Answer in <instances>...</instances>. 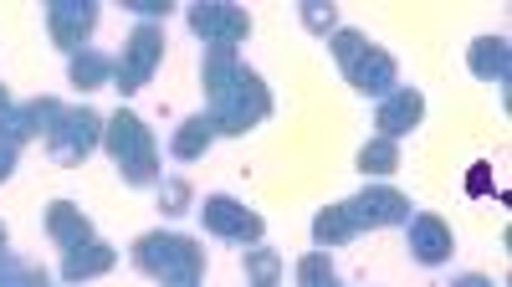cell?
<instances>
[{
  "label": "cell",
  "instance_id": "obj_1",
  "mask_svg": "<svg viewBox=\"0 0 512 287\" xmlns=\"http://www.w3.org/2000/svg\"><path fill=\"white\" fill-rule=\"evenodd\" d=\"M134 267L159 287H200L205 277V246L180 231H144L134 241Z\"/></svg>",
  "mask_w": 512,
  "mask_h": 287
},
{
  "label": "cell",
  "instance_id": "obj_2",
  "mask_svg": "<svg viewBox=\"0 0 512 287\" xmlns=\"http://www.w3.org/2000/svg\"><path fill=\"white\" fill-rule=\"evenodd\" d=\"M103 149L113 154L118 175L128 185H159V149H154V134L139 113H113L103 118Z\"/></svg>",
  "mask_w": 512,
  "mask_h": 287
},
{
  "label": "cell",
  "instance_id": "obj_3",
  "mask_svg": "<svg viewBox=\"0 0 512 287\" xmlns=\"http://www.w3.org/2000/svg\"><path fill=\"white\" fill-rule=\"evenodd\" d=\"M267 118H272L267 82H262V72H251V67L241 62V72H236L231 88H226L221 98H210V123H216V134L241 139V134L256 129V123H267Z\"/></svg>",
  "mask_w": 512,
  "mask_h": 287
},
{
  "label": "cell",
  "instance_id": "obj_4",
  "mask_svg": "<svg viewBox=\"0 0 512 287\" xmlns=\"http://www.w3.org/2000/svg\"><path fill=\"white\" fill-rule=\"evenodd\" d=\"M98 144H103V113H93L88 103H82V108H62L57 123H52V134H47V154L57 164H82Z\"/></svg>",
  "mask_w": 512,
  "mask_h": 287
},
{
  "label": "cell",
  "instance_id": "obj_5",
  "mask_svg": "<svg viewBox=\"0 0 512 287\" xmlns=\"http://www.w3.org/2000/svg\"><path fill=\"white\" fill-rule=\"evenodd\" d=\"M159 62H164V26L139 21V26H134V36H128V47H123V57L113 62V82H118V93H123V98H128V93H139L144 82L159 72Z\"/></svg>",
  "mask_w": 512,
  "mask_h": 287
},
{
  "label": "cell",
  "instance_id": "obj_6",
  "mask_svg": "<svg viewBox=\"0 0 512 287\" xmlns=\"http://www.w3.org/2000/svg\"><path fill=\"white\" fill-rule=\"evenodd\" d=\"M190 31L205 41V47H241L251 36V16L231 0H195L190 6Z\"/></svg>",
  "mask_w": 512,
  "mask_h": 287
},
{
  "label": "cell",
  "instance_id": "obj_7",
  "mask_svg": "<svg viewBox=\"0 0 512 287\" xmlns=\"http://www.w3.org/2000/svg\"><path fill=\"white\" fill-rule=\"evenodd\" d=\"M200 221H205V231L210 236H221V241H241V246H256L262 241V216L251 211V205H241V200H231V195H205V205H200Z\"/></svg>",
  "mask_w": 512,
  "mask_h": 287
},
{
  "label": "cell",
  "instance_id": "obj_8",
  "mask_svg": "<svg viewBox=\"0 0 512 287\" xmlns=\"http://www.w3.org/2000/svg\"><path fill=\"white\" fill-rule=\"evenodd\" d=\"M344 211H349L354 231H384V226H405L410 221V200L395 185H369L354 200H344Z\"/></svg>",
  "mask_w": 512,
  "mask_h": 287
},
{
  "label": "cell",
  "instance_id": "obj_9",
  "mask_svg": "<svg viewBox=\"0 0 512 287\" xmlns=\"http://www.w3.org/2000/svg\"><path fill=\"white\" fill-rule=\"evenodd\" d=\"M344 77H349V88L354 93H364V98H384V93H395L400 88V67H395V57L384 52V47H369L354 57V62H344Z\"/></svg>",
  "mask_w": 512,
  "mask_h": 287
},
{
  "label": "cell",
  "instance_id": "obj_10",
  "mask_svg": "<svg viewBox=\"0 0 512 287\" xmlns=\"http://www.w3.org/2000/svg\"><path fill=\"white\" fill-rule=\"evenodd\" d=\"M93 26H98V6L93 0H52L47 6V31H52V41L62 52H82V41L93 36Z\"/></svg>",
  "mask_w": 512,
  "mask_h": 287
},
{
  "label": "cell",
  "instance_id": "obj_11",
  "mask_svg": "<svg viewBox=\"0 0 512 287\" xmlns=\"http://www.w3.org/2000/svg\"><path fill=\"white\" fill-rule=\"evenodd\" d=\"M57 113H62L57 98H26V103H16L6 118H0V139L16 144V149L31 144V139H47L52 123H57Z\"/></svg>",
  "mask_w": 512,
  "mask_h": 287
},
{
  "label": "cell",
  "instance_id": "obj_12",
  "mask_svg": "<svg viewBox=\"0 0 512 287\" xmlns=\"http://www.w3.org/2000/svg\"><path fill=\"white\" fill-rule=\"evenodd\" d=\"M420 118H425V98H420V88H395V93H384V98H379V108H374V129H379V139L400 144L410 129H420Z\"/></svg>",
  "mask_w": 512,
  "mask_h": 287
},
{
  "label": "cell",
  "instance_id": "obj_13",
  "mask_svg": "<svg viewBox=\"0 0 512 287\" xmlns=\"http://www.w3.org/2000/svg\"><path fill=\"white\" fill-rule=\"evenodd\" d=\"M405 236H410V257H415L420 267H441V262L456 252V236H451V226H446L436 211L410 216V221H405Z\"/></svg>",
  "mask_w": 512,
  "mask_h": 287
},
{
  "label": "cell",
  "instance_id": "obj_14",
  "mask_svg": "<svg viewBox=\"0 0 512 287\" xmlns=\"http://www.w3.org/2000/svg\"><path fill=\"white\" fill-rule=\"evenodd\" d=\"M118 267V252L108 241H82V246H72V252H62V282L67 287H77V282H93V277H103V272H113Z\"/></svg>",
  "mask_w": 512,
  "mask_h": 287
},
{
  "label": "cell",
  "instance_id": "obj_15",
  "mask_svg": "<svg viewBox=\"0 0 512 287\" xmlns=\"http://www.w3.org/2000/svg\"><path fill=\"white\" fill-rule=\"evenodd\" d=\"M47 236L62 246V252H72V246L93 241V221L82 216L72 200H52V205H47Z\"/></svg>",
  "mask_w": 512,
  "mask_h": 287
},
{
  "label": "cell",
  "instance_id": "obj_16",
  "mask_svg": "<svg viewBox=\"0 0 512 287\" xmlns=\"http://www.w3.org/2000/svg\"><path fill=\"white\" fill-rule=\"evenodd\" d=\"M466 67H472V77H482V82H507V72H512L507 36H477L472 52H466Z\"/></svg>",
  "mask_w": 512,
  "mask_h": 287
},
{
  "label": "cell",
  "instance_id": "obj_17",
  "mask_svg": "<svg viewBox=\"0 0 512 287\" xmlns=\"http://www.w3.org/2000/svg\"><path fill=\"white\" fill-rule=\"evenodd\" d=\"M210 144H216V123H210V113H190L175 129V139H169V154L175 159H200Z\"/></svg>",
  "mask_w": 512,
  "mask_h": 287
},
{
  "label": "cell",
  "instance_id": "obj_18",
  "mask_svg": "<svg viewBox=\"0 0 512 287\" xmlns=\"http://www.w3.org/2000/svg\"><path fill=\"white\" fill-rule=\"evenodd\" d=\"M236 72H241V57H236V47H205V62H200V82H205V93L210 98H221L231 82H236Z\"/></svg>",
  "mask_w": 512,
  "mask_h": 287
},
{
  "label": "cell",
  "instance_id": "obj_19",
  "mask_svg": "<svg viewBox=\"0 0 512 287\" xmlns=\"http://www.w3.org/2000/svg\"><path fill=\"white\" fill-rule=\"evenodd\" d=\"M359 231H354V221H349V211L344 205H323V211L313 216V241H318V252H333V246H344V241H354Z\"/></svg>",
  "mask_w": 512,
  "mask_h": 287
},
{
  "label": "cell",
  "instance_id": "obj_20",
  "mask_svg": "<svg viewBox=\"0 0 512 287\" xmlns=\"http://www.w3.org/2000/svg\"><path fill=\"white\" fill-rule=\"evenodd\" d=\"M67 77H72V88L93 93V88H103V82H113V57H103V52H88V47H82V52L67 62Z\"/></svg>",
  "mask_w": 512,
  "mask_h": 287
},
{
  "label": "cell",
  "instance_id": "obj_21",
  "mask_svg": "<svg viewBox=\"0 0 512 287\" xmlns=\"http://www.w3.org/2000/svg\"><path fill=\"white\" fill-rule=\"evenodd\" d=\"M359 170H364V175H390V170H400V144L369 139V144L359 149Z\"/></svg>",
  "mask_w": 512,
  "mask_h": 287
},
{
  "label": "cell",
  "instance_id": "obj_22",
  "mask_svg": "<svg viewBox=\"0 0 512 287\" xmlns=\"http://www.w3.org/2000/svg\"><path fill=\"white\" fill-rule=\"evenodd\" d=\"M246 277H251V287H277V277H282V257L267 252V246H256V252H246Z\"/></svg>",
  "mask_w": 512,
  "mask_h": 287
},
{
  "label": "cell",
  "instance_id": "obj_23",
  "mask_svg": "<svg viewBox=\"0 0 512 287\" xmlns=\"http://www.w3.org/2000/svg\"><path fill=\"white\" fill-rule=\"evenodd\" d=\"M190 200H195L190 180H159V211H164V216H185Z\"/></svg>",
  "mask_w": 512,
  "mask_h": 287
},
{
  "label": "cell",
  "instance_id": "obj_24",
  "mask_svg": "<svg viewBox=\"0 0 512 287\" xmlns=\"http://www.w3.org/2000/svg\"><path fill=\"white\" fill-rule=\"evenodd\" d=\"M303 26L313 36H333L338 31V6H328V0H303Z\"/></svg>",
  "mask_w": 512,
  "mask_h": 287
},
{
  "label": "cell",
  "instance_id": "obj_25",
  "mask_svg": "<svg viewBox=\"0 0 512 287\" xmlns=\"http://www.w3.org/2000/svg\"><path fill=\"white\" fill-rule=\"evenodd\" d=\"M328 282H333L328 252H308L303 262H297V287H328Z\"/></svg>",
  "mask_w": 512,
  "mask_h": 287
},
{
  "label": "cell",
  "instance_id": "obj_26",
  "mask_svg": "<svg viewBox=\"0 0 512 287\" xmlns=\"http://www.w3.org/2000/svg\"><path fill=\"white\" fill-rule=\"evenodd\" d=\"M0 287H47V272L6 257V262H0Z\"/></svg>",
  "mask_w": 512,
  "mask_h": 287
},
{
  "label": "cell",
  "instance_id": "obj_27",
  "mask_svg": "<svg viewBox=\"0 0 512 287\" xmlns=\"http://www.w3.org/2000/svg\"><path fill=\"white\" fill-rule=\"evenodd\" d=\"M128 11L149 26H159V16H169V0H128Z\"/></svg>",
  "mask_w": 512,
  "mask_h": 287
},
{
  "label": "cell",
  "instance_id": "obj_28",
  "mask_svg": "<svg viewBox=\"0 0 512 287\" xmlns=\"http://www.w3.org/2000/svg\"><path fill=\"white\" fill-rule=\"evenodd\" d=\"M16 175V144H6V139H0V185H6Z\"/></svg>",
  "mask_w": 512,
  "mask_h": 287
},
{
  "label": "cell",
  "instance_id": "obj_29",
  "mask_svg": "<svg viewBox=\"0 0 512 287\" xmlns=\"http://www.w3.org/2000/svg\"><path fill=\"white\" fill-rule=\"evenodd\" d=\"M466 185H472V195H482L487 190V164H472V180H466Z\"/></svg>",
  "mask_w": 512,
  "mask_h": 287
},
{
  "label": "cell",
  "instance_id": "obj_30",
  "mask_svg": "<svg viewBox=\"0 0 512 287\" xmlns=\"http://www.w3.org/2000/svg\"><path fill=\"white\" fill-rule=\"evenodd\" d=\"M451 287H492V277H482V272H466V277H456Z\"/></svg>",
  "mask_w": 512,
  "mask_h": 287
},
{
  "label": "cell",
  "instance_id": "obj_31",
  "mask_svg": "<svg viewBox=\"0 0 512 287\" xmlns=\"http://www.w3.org/2000/svg\"><path fill=\"white\" fill-rule=\"evenodd\" d=\"M11 257V236H6V221H0V262Z\"/></svg>",
  "mask_w": 512,
  "mask_h": 287
},
{
  "label": "cell",
  "instance_id": "obj_32",
  "mask_svg": "<svg viewBox=\"0 0 512 287\" xmlns=\"http://www.w3.org/2000/svg\"><path fill=\"white\" fill-rule=\"evenodd\" d=\"M11 108H16V103H11V93H6V82H0V118H6Z\"/></svg>",
  "mask_w": 512,
  "mask_h": 287
},
{
  "label": "cell",
  "instance_id": "obj_33",
  "mask_svg": "<svg viewBox=\"0 0 512 287\" xmlns=\"http://www.w3.org/2000/svg\"><path fill=\"white\" fill-rule=\"evenodd\" d=\"M328 287H338V282H328Z\"/></svg>",
  "mask_w": 512,
  "mask_h": 287
}]
</instances>
